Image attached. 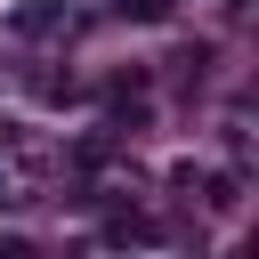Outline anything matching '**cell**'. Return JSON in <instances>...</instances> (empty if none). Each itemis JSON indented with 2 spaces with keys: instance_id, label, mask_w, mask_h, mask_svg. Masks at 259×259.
I'll list each match as a JSON object with an SVG mask.
<instances>
[{
  "instance_id": "7a4b0ae2",
  "label": "cell",
  "mask_w": 259,
  "mask_h": 259,
  "mask_svg": "<svg viewBox=\"0 0 259 259\" xmlns=\"http://www.w3.org/2000/svg\"><path fill=\"white\" fill-rule=\"evenodd\" d=\"M113 8H121L130 24H162V16H170V0H113Z\"/></svg>"
},
{
  "instance_id": "6da1fadb",
  "label": "cell",
  "mask_w": 259,
  "mask_h": 259,
  "mask_svg": "<svg viewBox=\"0 0 259 259\" xmlns=\"http://www.w3.org/2000/svg\"><path fill=\"white\" fill-rule=\"evenodd\" d=\"M162 235H170V227H162V219H138V210L105 227V243H162Z\"/></svg>"
},
{
  "instance_id": "3957f363",
  "label": "cell",
  "mask_w": 259,
  "mask_h": 259,
  "mask_svg": "<svg viewBox=\"0 0 259 259\" xmlns=\"http://www.w3.org/2000/svg\"><path fill=\"white\" fill-rule=\"evenodd\" d=\"M0 202H8V186H0Z\"/></svg>"
}]
</instances>
